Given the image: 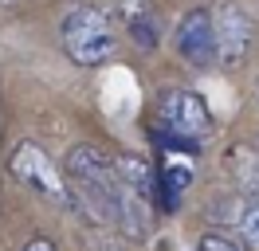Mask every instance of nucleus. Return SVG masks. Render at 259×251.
<instances>
[{
    "mask_svg": "<svg viewBox=\"0 0 259 251\" xmlns=\"http://www.w3.org/2000/svg\"><path fill=\"white\" fill-rule=\"evenodd\" d=\"M118 161V173H122V181H126L142 200H149L153 196V185H157V173L149 169L142 157H134V153H122V157H114Z\"/></svg>",
    "mask_w": 259,
    "mask_h": 251,
    "instance_id": "6e6552de",
    "label": "nucleus"
},
{
    "mask_svg": "<svg viewBox=\"0 0 259 251\" xmlns=\"http://www.w3.org/2000/svg\"><path fill=\"white\" fill-rule=\"evenodd\" d=\"M196 251H243V243H236V239H228L220 232H208V235H200Z\"/></svg>",
    "mask_w": 259,
    "mask_h": 251,
    "instance_id": "9b49d317",
    "label": "nucleus"
},
{
    "mask_svg": "<svg viewBox=\"0 0 259 251\" xmlns=\"http://www.w3.org/2000/svg\"><path fill=\"white\" fill-rule=\"evenodd\" d=\"M212 16H216V59L224 67H240L255 47V20L240 4H228V0Z\"/></svg>",
    "mask_w": 259,
    "mask_h": 251,
    "instance_id": "39448f33",
    "label": "nucleus"
},
{
    "mask_svg": "<svg viewBox=\"0 0 259 251\" xmlns=\"http://www.w3.org/2000/svg\"><path fill=\"white\" fill-rule=\"evenodd\" d=\"M24 251H55V243H51L48 235H35V239H28V243H24Z\"/></svg>",
    "mask_w": 259,
    "mask_h": 251,
    "instance_id": "ddd939ff",
    "label": "nucleus"
},
{
    "mask_svg": "<svg viewBox=\"0 0 259 251\" xmlns=\"http://www.w3.org/2000/svg\"><path fill=\"white\" fill-rule=\"evenodd\" d=\"M59 39H63V51L71 63L102 67L114 55V47H118V31H114L110 12H102L95 4H79V8L67 12L63 28H59Z\"/></svg>",
    "mask_w": 259,
    "mask_h": 251,
    "instance_id": "f03ea898",
    "label": "nucleus"
},
{
    "mask_svg": "<svg viewBox=\"0 0 259 251\" xmlns=\"http://www.w3.org/2000/svg\"><path fill=\"white\" fill-rule=\"evenodd\" d=\"M173 44H177L181 59L193 63V67H208V63H216V16H212L208 8L185 12V16H181V24H177Z\"/></svg>",
    "mask_w": 259,
    "mask_h": 251,
    "instance_id": "423d86ee",
    "label": "nucleus"
},
{
    "mask_svg": "<svg viewBox=\"0 0 259 251\" xmlns=\"http://www.w3.org/2000/svg\"><path fill=\"white\" fill-rule=\"evenodd\" d=\"M130 35H134V44L138 47H153L157 44V24H153V16H142V20H134V24H130Z\"/></svg>",
    "mask_w": 259,
    "mask_h": 251,
    "instance_id": "9d476101",
    "label": "nucleus"
},
{
    "mask_svg": "<svg viewBox=\"0 0 259 251\" xmlns=\"http://www.w3.org/2000/svg\"><path fill=\"white\" fill-rule=\"evenodd\" d=\"M8 173H12L24 188H32L35 196L59 204V208H75L67 177L51 165V157L44 153L39 145H32V141H20L16 149H12V157H8Z\"/></svg>",
    "mask_w": 259,
    "mask_h": 251,
    "instance_id": "20e7f679",
    "label": "nucleus"
},
{
    "mask_svg": "<svg viewBox=\"0 0 259 251\" xmlns=\"http://www.w3.org/2000/svg\"><path fill=\"white\" fill-rule=\"evenodd\" d=\"M118 8H122V16H126V24L149 16V4H146V0H118Z\"/></svg>",
    "mask_w": 259,
    "mask_h": 251,
    "instance_id": "f8f14e48",
    "label": "nucleus"
},
{
    "mask_svg": "<svg viewBox=\"0 0 259 251\" xmlns=\"http://www.w3.org/2000/svg\"><path fill=\"white\" fill-rule=\"evenodd\" d=\"M0 4H16V0H0Z\"/></svg>",
    "mask_w": 259,
    "mask_h": 251,
    "instance_id": "4468645a",
    "label": "nucleus"
},
{
    "mask_svg": "<svg viewBox=\"0 0 259 251\" xmlns=\"http://www.w3.org/2000/svg\"><path fill=\"white\" fill-rule=\"evenodd\" d=\"M63 177L71 185V200L98 224H118L130 239L149 235V200H142L122 181L118 161L98 145H71L63 161Z\"/></svg>",
    "mask_w": 259,
    "mask_h": 251,
    "instance_id": "f257e3e1",
    "label": "nucleus"
},
{
    "mask_svg": "<svg viewBox=\"0 0 259 251\" xmlns=\"http://www.w3.org/2000/svg\"><path fill=\"white\" fill-rule=\"evenodd\" d=\"M189 181H193V157L165 153L161 169H157V188H165V208H177V204H181Z\"/></svg>",
    "mask_w": 259,
    "mask_h": 251,
    "instance_id": "0eeeda50",
    "label": "nucleus"
},
{
    "mask_svg": "<svg viewBox=\"0 0 259 251\" xmlns=\"http://www.w3.org/2000/svg\"><path fill=\"white\" fill-rule=\"evenodd\" d=\"M153 118H157V130L165 138L185 141V145L200 141L212 126V114L204 106V98L196 91H189V87H165L157 94V102H153Z\"/></svg>",
    "mask_w": 259,
    "mask_h": 251,
    "instance_id": "7ed1b4c3",
    "label": "nucleus"
},
{
    "mask_svg": "<svg viewBox=\"0 0 259 251\" xmlns=\"http://www.w3.org/2000/svg\"><path fill=\"white\" fill-rule=\"evenodd\" d=\"M240 243L243 251H259V196H251L240 212Z\"/></svg>",
    "mask_w": 259,
    "mask_h": 251,
    "instance_id": "1a4fd4ad",
    "label": "nucleus"
}]
</instances>
